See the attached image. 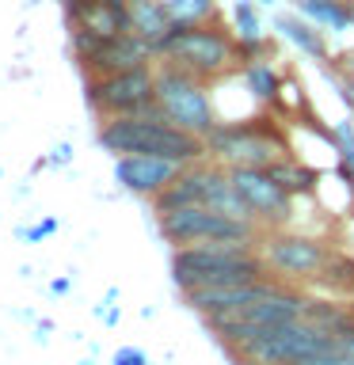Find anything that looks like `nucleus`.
<instances>
[{
    "instance_id": "nucleus-1",
    "label": "nucleus",
    "mask_w": 354,
    "mask_h": 365,
    "mask_svg": "<svg viewBox=\"0 0 354 365\" xmlns=\"http://www.w3.org/2000/svg\"><path fill=\"white\" fill-rule=\"evenodd\" d=\"M99 145L114 156H164L176 164H198L206 141L183 130L168 114H114L99 125Z\"/></svg>"
},
{
    "instance_id": "nucleus-2",
    "label": "nucleus",
    "mask_w": 354,
    "mask_h": 365,
    "mask_svg": "<svg viewBox=\"0 0 354 365\" xmlns=\"http://www.w3.org/2000/svg\"><path fill=\"white\" fill-rule=\"evenodd\" d=\"M267 262L256 255V244H187L171 255V278L183 293L206 285H236L267 278Z\"/></svg>"
},
{
    "instance_id": "nucleus-3",
    "label": "nucleus",
    "mask_w": 354,
    "mask_h": 365,
    "mask_svg": "<svg viewBox=\"0 0 354 365\" xmlns=\"http://www.w3.org/2000/svg\"><path fill=\"white\" fill-rule=\"evenodd\" d=\"M259 228L263 225L244 221V217H228L221 210H210V205H183V210L160 213V232L176 247H187V244H256Z\"/></svg>"
},
{
    "instance_id": "nucleus-4",
    "label": "nucleus",
    "mask_w": 354,
    "mask_h": 365,
    "mask_svg": "<svg viewBox=\"0 0 354 365\" xmlns=\"http://www.w3.org/2000/svg\"><path fill=\"white\" fill-rule=\"evenodd\" d=\"M236 42L228 34L213 31L210 23H179L168 34V42L160 46V57H168L171 65L187 68L198 80H213L228 73L236 65Z\"/></svg>"
},
{
    "instance_id": "nucleus-5",
    "label": "nucleus",
    "mask_w": 354,
    "mask_h": 365,
    "mask_svg": "<svg viewBox=\"0 0 354 365\" xmlns=\"http://www.w3.org/2000/svg\"><path fill=\"white\" fill-rule=\"evenodd\" d=\"M339 342L331 331L308 324V319H290V324H278V327H267L259 339L236 346V358L244 365H293L308 358V354H320V350H335Z\"/></svg>"
},
{
    "instance_id": "nucleus-6",
    "label": "nucleus",
    "mask_w": 354,
    "mask_h": 365,
    "mask_svg": "<svg viewBox=\"0 0 354 365\" xmlns=\"http://www.w3.org/2000/svg\"><path fill=\"white\" fill-rule=\"evenodd\" d=\"M305 316V297L293 293V289H282L267 297V301H256L248 308H236V312H221V316H206V324L217 331V339L228 342V346H244V342L259 339L267 327H278V324H290V319H301Z\"/></svg>"
},
{
    "instance_id": "nucleus-7",
    "label": "nucleus",
    "mask_w": 354,
    "mask_h": 365,
    "mask_svg": "<svg viewBox=\"0 0 354 365\" xmlns=\"http://www.w3.org/2000/svg\"><path fill=\"white\" fill-rule=\"evenodd\" d=\"M156 103L164 107V114L171 122L183 125V130H191V133H198L202 141L217 125L213 103H210V96H206L202 80L194 73H187V68L171 65V61L156 73Z\"/></svg>"
},
{
    "instance_id": "nucleus-8",
    "label": "nucleus",
    "mask_w": 354,
    "mask_h": 365,
    "mask_svg": "<svg viewBox=\"0 0 354 365\" xmlns=\"http://www.w3.org/2000/svg\"><path fill=\"white\" fill-rule=\"evenodd\" d=\"M73 50L80 57L88 76H111V73H126V68H141L153 61V46H148L141 34L133 31H122L114 38H99L84 27L73 31Z\"/></svg>"
},
{
    "instance_id": "nucleus-9",
    "label": "nucleus",
    "mask_w": 354,
    "mask_h": 365,
    "mask_svg": "<svg viewBox=\"0 0 354 365\" xmlns=\"http://www.w3.org/2000/svg\"><path fill=\"white\" fill-rule=\"evenodd\" d=\"M206 153L228 168H270L282 156V145L251 122H217L206 133Z\"/></svg>"
},
{
    "instance_id": "nucleus-10",
    "label": "nucleus",
    "mask_w": 354,
    "mask_h": 365,
    "mask_svg": "<svg viewBox=\"0 0 354 365\" xmlns=\"http://www.w3.org/2000/svg\"><path fill=\"white\" fill-rule=\"evenodd\" d=\"M88 103L99 114H145L156 103V73L141 68H126V73L111 76H88Z\"/></svg>"
},
{
    "instance_id": "nucleus-11",
    "label": "nucleus",
    "mask_w": 354,
    "mask_h": 365,
    "mask_svg": "<svg viewBox=\"0 0 354 365\" xmlns=\"http://www.w3.org/2000/svg\"><path fill=\"white\" fill-rule=\"evenodd\" d=\"M263 262L270 267V274H282V278H320L331 262V251L313 236L270 232L263 240Z\"/></svg>"
},
{
    "instance_id": "nucleus-12",
    "label": "nucleus",
    "mask_w": 354,
    "mask_h": 365,
    "mask_svg": "<svg viewBox=\"0 0 354 365\" xmlns=\"http://www.w3.org/2000/svg\"><path fill=\"white\" fill-rule=\"evenodd\" d=\"M228 175H233L240 198L251 205V213H256L259 225H282L285 217H290L293 194L285 187H278L267 168H228Z\"/></svg>"
},
{
    "instance_id": "nucleus-13",
    "label": "nucleus",
    "mask_w": 354,
    "mask_h": 365,
    "mask_svg": "<svg viewBox=\"0 0 354 365\" xmlns=\"http://www.w3.org/2000/svg\"><path fill=\"white\" fill-rule=\"evenodd\" d=\"M285 285H278L274 278H256V282H236V285H206V289H191L187 304L202 316H221V312H236V308H248L256 301H267V297L282 293Z\"/></svg>"
},
{
    "instance_id": "nucleus-14",
    "label": "nucleus",
    "mask_w": 354,
    "mask_h": 365,
    "mask_svg": "<svg viewBox=\"0 0 354 365\" xmlns=\"http://www.w3.org/2000/svg\"><path fill=\"white\" fill-rule=\"evenodd\" d=\"M179 171H183V164L164 160V156H118V164H114V179H118L126 190L145 194V198H156V194L164 190Z\"/></svg>"
},
{
    "instance_id": "nucleus-15",
    "label": "nucleus",
    "mask_w": 354,
    "mask_h": 365,
    "mask_svg": "<svg viewBox=\"0 0 354 365\" xmlns=\"http://www.w3.org/2000/svg\"><path fill=\"white\" fill-rule=\"evenodd\" d=\"M126 11H130V31L141 34V38L160 53V46H164L168 34L176 31V19H171L168 4L164 0H130Z\"/></svg>"
},
{
    "instance_id": "nucleus-16",
    "label": "nucleus",
    "mask_w": 354,
    "mask_h": 365,
    "mask_svg": "<svg viewBox=\"0 0 354 365\" xmlns=\"http://www.w3.org/2000/svg\"><path fill=\"white\" fill-rule=\"evenodd\" d=\"M301 16L313 19L316 27L347 31L354 27V0H301Z\"/></svg>"
},
{
    "instance_id": "nucleus-17",
    "label": "nucleus",
    "mask_w": 354,
    "mask_h": 365,
    "mask_svg": "<svg viewBox=\"0 0 354 365\" xmlns=\"http://www.w3.org/2000/svg\"><path fill=\"white\" fill-rule=\"evenodd\" d=\"M274 27L282 31V38H290L301 53H308V57H316V61H328V46H324V34L320 31H313L308 23H301V19H293V16H278L274 19Z\"/></svg>"
},
{
    "instance_id": "nucleus-18",
    "label": "nucleus",
    "mask_w": 354,
    "mask_h": 365,
    "mask_svg": "<svg viewBox=\"0 0 354 365\" xmlns=\"http://www.w3.org/2000/svg\"><path fill=\"white\" fill-rule=\"evenodd\" d=\"M267 171L274 175V182H278V187H285L290 194H308V190L316 187V179H320L313 168L297 164V160H285V156H278Z\"/></svg>"
},
{
    "instance_id": "nucleus-19",
    "label": "nucleus",
    "mask_w": 354,
    "mask_h": 365,
    "mask_svg": "<svg viewBox=\"0 0 354 365\" xmlns=\"http://www.w3.org/2000/svg\"><path fill=\"white\" fill-rule=\"evenodd\" d=\"M244 80H248L251 96H256L259 103H274L278 91H282V80L267 61H244Z\"/></svg>"
},
{
    "instance_id": "nucleus-20",
    "label": "nucleus",
    "mask_w": 354,
    "mask_h": 365,
    "mask_svg": "<svg viewBox=\"0 0 354 365\" xmlns=\"http://www.w3.org/2000/svg\"><path fill=\"white\" fill-rule=\"evenodd\" d=\"M305 319H308V324H316V327H324V331H331V335L354 327V319L343 312V308L324 304V301H305Z\"/></svg>"
},
{
    "instance_id": "nucleus-21",
    "label": "nucleus",
    "mask_w": 354,
    "mask_h": 365,
    "mask_svg": "<svg viewBox=\"0 0 354 365\" xmlns=\"http://www.w3.org/2000/svg\"><path fill=\"white\" fill-rule=\"evenodd\" d=\"M331 145H335V153H339V175L347 182H354V125L339 122L335 130H331Z\"/></svg>"
},
{
    "instance_id": "nucleus-22",
    "label": "nucleus",
    "mask_w": 354,
    "mask_h": 365,
    "mask_svg": "<svg viewBox=\"0 0 354 365\" xmlns=\"http://www.w3.org/2000/svg\"><path fill=\"white\" fill-rule=\"evenodd\" d=\"M233 19H236V34H240V38H244L248 46H259V42H263V23H259L256 8H251L248 0H236Z\"/></svg>"
},
{
    "instance_id": "nucleus-23",
    "label": "nucleus",
    "mask_w": 354,
    "mask_h": 365,
    "mask_svg": "<svg viewBox=\"0 0 354 365\" xmlns=\"http://www.w3.org/2000/svg\"><path fill=\"white\" fill-rule=\"evenodd\" d=\"M114 365H148V358H145L141 350L126 346V350H118V354H114Z\"/></svg>"
},
{
    "instance_id": "nucleus-24",
    "label": "nucleus",
    "mask_w": 354,
    "mask_h": 365,
    "mask_svg": "<svg viewBox=\"0 0 354 365\" xmlns=\"http://www.w3.org/2000/svg\"><path fill=\"white\" fill-rule=\"evenodd\" d=\"M335 342H339V350H343V354H350V358H354V327L339 331V335H335Z\"/></svg>"
},
{
    "instance_id": "nucleus-25",
    "label": "nucleus",
    "mask_w": 354,
    "mask_h": 365,
    "mask_svg": "<svg viewBox=\"0 0 354 365\" xmlns=\"http://www.w3.org/2000/svg\"><path fill=\"white\" fill-rule=\"evenodd\" d=\"M263 4H278V0H263Z\"/></svg>"
}]
</instances>
